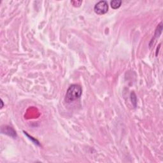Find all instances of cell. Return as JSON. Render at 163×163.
<instances>
[{
    "label": "cell",
    "mask_w": 163,
    "mask_h": 163,
    "mask_svg": "<svg viewBox=\"0 0 163 163\" xmlns=\"http://www.w3.org/2000/svg\"><path fill=\"white\" fill-rule=\"evenodd\" d=\"M82 94L81 86L77 84H73L69 87L65 96V101L66 103L73 102L80 97Z\"/></svg>",
    "instance_id": "6da1fadb"
},
{
    "label": "cell",
    "mask_w": 163,
    "mask_h": 163,
    "mask_svg": "<svg viewBox=\"0 0 163 163\" xmlns=\"http://www.w3.org/2000/svg\"><path fill=\"white\" fill-rule=\"evenodd\" d=\"M1 108H2L3 107V102L2 100H1Z\"/></svg>",
    "instance_id": "9c48e42d"
},
{
    "label": "cell",
    "mask_w": 163,
    "mask_h": 163,
    "mask_svg": "<svg viewBox=\"0 0 163 163\" xmlns=\"http://www.w3.org/2000/svg\"><path fill=\"white\" fill-rule=\"evenodd\" d=\"M24 133H25V134H26V135H27V136L29 137V139H32V141H33V142H34V143H35V144L39 145V142H38V141H37V140H36V139H33V138H32V137H31V136H29V135H27V133H26V132H24Z\"/></svg>",
    "instance_id": "ba28073f"
},
{
    "label": "cell",
    "mask_w": 163,
    "mask_h": 163,
    "mask_svg": "<svg viewBox=\"0 0 163 163\" xmlns=\"http://www.w3.org/2000/svg\"><path fill=\"white\" fill-rule=\"evenodd\" d=\"M94 10L96 14L97 15H103L105 14L108 10V5L106 1H99L95 5Z\"/></svg>",
    "instance_id": "7a4b0ae2"
},
{
    "label": "cell",
    "mask_w": 163,
    "mask_h": 163,
    "mask_svg": "<svg viewBox=\"0 0 163 163\" xmlns=\"http://www.w3.org/2000/svg\"><path fill=\"white\" fill-rule=\"evenodd\" d=\"M122 4V1L121 0H113L110 2L111 6L113 9H117L121 6Z\"/></svg>",
    "instance_id": "5b68a950"
},
{
    "label": "cell",
    "mask_w": 163,
    "mask_h": 163,
    "mask_svg": "<svg viewBox=\"0 0 163 163\" xmlns=\"http://www.w3.org/2000/svg\"><path fill=\"white\" fill-rule=\"evenodd\" d=\"M162 31V23H161L159 24L158 26H157V29L156 30V32H155L154 37V38L152 40L151 42H152L153 41H154L155 39H157V38H159V36L161 35Z\"/></svg>",
    "instance_id": "277c9868"
},
{
    "label": "cell",
    "mask_w": 163,
    "mask_h": 163,
    "mask_svg": "<svg viewBox=\"0 0 163 163\" xmlns=\"http://www.w3.org/2000/svg\"><path fill=\"white\" fill-rule=\"evenodd\" d=\"M1 133L14 138L17 136L16 132L15 131V130L10 126H4V127H1Z\"/></svg>",
    "instance_id": "3957f363"
},
{
    "label": "cell",
    "mask_w": 163,
    "mask_h": 163,
    "mask_svg": "<svg viewBox=\"0 0 163 163\" xmlns=\"http://www.w3.org/2000/svg\"><path fill=\"white\" fill-rule=\"evenodd\" d=\"M71 3L72 4L73 6H75V7H79L81 5V4L82 3V1H71Z\"/></svg>",
    "instance_id": "8992f818"
},
{
    "label": "cell",
    "mask_w": 163,
    "mask_h": 163,
    "mask_svg": "<svg viewBox=\"0 0 163 163\" xmlns=\"http://www.w3.org/2000/svg\"><path fill=\"white\" fill-rule=\"evenodd\" d=\"M131 101H132L133 103H135V106H136V95L134 92H132L131 95Z\"/></svg>",
    "instance_id": "52a82bcc"
}]
</instances>
